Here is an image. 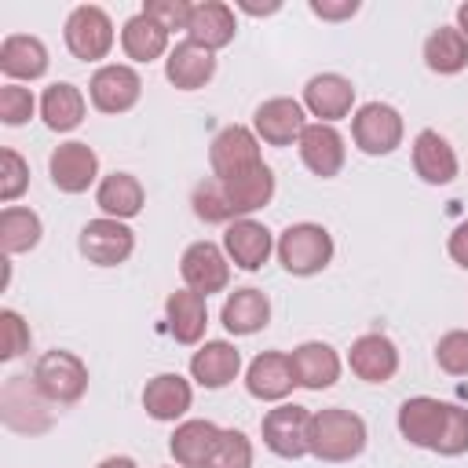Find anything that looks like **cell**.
<instances>
[{
	"instance_id": "cell-1",
	"label": "cell",
	"mask_w": 468,
	"mask_h": 468,
	"mask_svg": "<svg viewBox=\"0 0 468 468\" xmlns=\"http://www.w3.org/2000/svg\"><path fill=\"white\" fill-rule=\"evenodd\" d=\"M366 450V420L351 410L325 406L311 417V453L318 461L340 464Z\"/></svg>"
},
{
	"instance_id": "cell-2",
	"label": "cell",
	"mask_w": 468,
	"mask_h": 468,
	"mask_svg": "<svg viewBox=\"0 0 468 468\" xmlns=\"http://www.w3.org/2000/svg\"><path fill=\"white\" fill-rule=\"evenodd\" d=\"M274 252H278V263L289 274L311 278V274L329 267V260H333V234L322 223H289L278 234Z\"/></svg>"
},
{
	"instance_id": "cell-3",
	"label": "cell",
	"mask_w": 468,
	"mask_h": 468,
	"mask_svg": "<svg viewBox=\"0 0 468 468\" xmlns=\"http://www.w3.org/2000/svg\"><path fill=\"white\" fill-rule=\"evenodd\" d=\"M33 384L51 406H69L88 391V366L73 351H44L33 366Z\"/></svg>"
},
{
	"instance_id": "cell-4",
	"label": "cell",
	"mask_w": 468,
	"mask_h": 468,
	"mask_svg": "<svg viewBox=\"0 0 468 468\" xmlns=\"http://www.w3.org/2000/svg\"><path fill=\"white\" fill-rule=\"evenodd\" d=\"M311 417L314 413L307 406H296V402H282V406L267 410L260 420L263 446L285 461L311 453Z\"/></svg>"
},
{
	"instance_id": "cell-5",
	"label": "cell",
	"mask_w": 468,
	"mask_h": 468,
	"mask_svg": "<svg viewBox=\"0 0 468 468\" xmlns=\"http://www.w3.org/2000/svg\"><path fill=\"white\" fill-rule=\"evenodd\" d=\"M62 37H66V48H69L73 58L99 62L113 48V22H110V15L102 7L80 4V7L69 11V18L62 26Z\"/></svg>"
},
{
	"instance_id": "cell-6",
	"label": "cell",
	"mask_w": 468,
	"mask_h": 468,
	"mask_svg": "<svg viewBox=\"0 0 468 468\" xmlns=\"http://www.w3.org/2000/svg\"><path fill=\"white\" fill-rule=\"evenodd\" d=\"M0 417L7 428L37 435L51 424V410L48 399L40 395V388L33 384V377H7L0 388Z\"/></svg>"
},
{
	"instance_id": "cell-7",
	"label": "cell",
	"mask_w": 468,
	"mask_h": 468,
	"mask_svg": "<svg viewBox=\"0 0 468 468\" xmlns=\"http://www.w3.org/2000/svg\"><path fill=\"white\" fill-rule=\"evenodd\" d=\"M77 249L88 263L95 267H117L132 256L135 249V234L128 223L121 219H110V216H99V219H88L80 227V238H77Z\"/></svg>"
},
{
	"instance_id": "cell-8",
	"label": "cell",
	"mask_w": 468,
	"mask_h": 468,
	"mask_svg": "<svg viewBox=\"0 0 468 468\" xmlns=\"http://www.w3.org/2000/svg\"><path fill=\"white\" fill-rule=\"evenodd\" d=\"M402 113L388 102H366L358 106L355 121H351V135H355V146L369 157H384L391 154L399 143H402Z\"/></svg>"
},
{
	"instance_id": "cell-9",
	"label": "cell",
	"mask_w": 468,
	"mask_h": 468,
	"mask_svg": "<svg viewBox=\"0 0 468 468\" xmlns=\"http://www.w3.org/2000/svg\"><path fill=\"white\" fill-rule=\"evenodd\" d=\"M139 95H143V77L124 62H106L88 80V99L99 113H124L139 102Z\"/></svg>"
},
{
	"instance_id": "cell-10",
	"label": "cell",
	"mask_w": 468,
	"mask_h": 468,
	"mask_svg": "<svg viewBox=\"0 0 468 468\" xmlns=\"http://www.w3.org/2000/svg\"><path fill=\"white\" fill-rule=\"evenodd\" d=\"M263 157H260V139L252 128H241V124H227L212 135L208 143V165H212V176L216 179H230V176H241L249 168H256Z\"/></svg>"
},
{
	"instance_id": "cell-11",
	"label": "cell",
	"mask_w": 468,
	"mask_h": 468,
	"mask_svg": "<svg viewBox=\"0 0 468 468\" xmlns=\"http://www.w3.org/2000/svg\"><path fill=\"white\" fill-rule=\"evenodd\" d=\"M179 274L186 282V289L201 292L208 300V292H223L230 282V260L216 241H194L186 245L183 260H179Z\"/></svg>"
},
{
	"instance_id": "cell-12",
	"label": "cell",
	"mask_w": 468,
	"mask_h": 468,
	"mask_svg": "<svg viewBox=\"0 0 468 468\" xmlns=\"http://www.w3.org/2000/svg\"><path fill=\"white\" fill-rule=\"evenodd\" d=\"M303 128H307L303 102H296L289 95H274V99L260 102L256 113H252L256 139H263L271 146H292V143H300V132Z\"/></svg>"
},
{
	"instance_id": "cell-13",
	"label": "cell",
	"mask_w": 468,
	"mask_h": 468,
	"mask_svg": "<svg viewBox=\"0 0 468 468\" xmlns=\"http://www.w3.org/2000/svg\"><path fill=\"white\" fill-rule=\"evenodd\" d=\"M48 172H51V183H55L62 194H84V190L99 179V154H95L88 143H80V139L58 143V146L51 150Z\"/></svg>"
},
{
	"instance_id": "cell-14",
	"label": "cell",
	"mask_w": 468,
	"mask_h": 468,
	"mask_svg": "<svg viewBox=\"0 0 468 468\" xmlns=\"http://www.w3.org/2000/svg\"><path fill=\"white\" fill-rule=\"evenodd\" d=\"M446 417H450V402H439L431 395H413L399 406V431L406 442L435 450V442L446 428Z\"/></svg>"
},
{
	"instance_id": "cell-15",
	"label": "cell",
	"mask_w": 468,
	"mask_h": 468,
	"mask_svg": "<svg viewBox=\"0 0 468 468\" xmlns=\"http://www.w3.org/2000/svg\"><path fill=\"white\" fill-rule=\"evenodd\" d=\"M245 388L260 402H282L296 388L292 358L285 351H260L245 369Z\"/></svg>"
},
{
	"instance_id": "cell-16",
	"label": "cell",
	"mask_w": 468,
	"mask_h": 468,
	"mask_svg": "<svg viewBox=\"0 0 468 468\" xmlns=\"http://www.w3.org/2000/svg\"><path fill=\"white\" fill-rule=\"evenodd\" d=\"M355 106V84L340 73H314L303 84V110H311V117H318L322 124L344 121Z\"/></svg>"
},
{
	"instance_id": "cell-17",
	"label": "cell",
	"mask_w": 468,
	"mask_h": 468,
	"mask_svg": "<svg viewBox=\"0 0 468 468\" xmlns=\"http://www.w3.org/2000/svg\"><path fill=\"white\" fill-rule=\"evenodd\" d=\"M347 366L358 380L366 384H388L399 373V347L391 344V336L384 333H366L351 344L347 351Z\"/></svg>"
},
{
	"instance_id": "cell-18",
	"label": "cell",
	"mask_w": 468,
	"mask_h": 468,
	"mask_svg": "<svg viewBox=\"0 0 468 468\" xmlns=\"http://www.w3.org/2000/svg\"><path fill=\"white\" fill-rule=\"evenodd\" d=\"M223 252H227V260L234 267L260 271L267 263V256L274 252V238H271V230L263 223H256V219L245 216V219L227 223V230H223Z\"/></svg>"
},
{
	"instance_id": "cell-19",
	"label": "cell",
	"mask_w": 468,
	"mask_h": 468,
	"mask_svg": "<svg viewBox=\"0 0 468 468\" xmlns=\"http://www.w3.org/2000/svg\"><path fill=\"white\" fill-rule=\"evenodd\" d=\"M300 161L314 172V176H322V179H333L340 168H344V157H347V150H344V135L333 128V124H322V121H314V124H307L303 132H300Z\"/></svg>"
},
{
	"instance_id": "cell-20",
	"label": "cell",
	"mask_w": 468,
	"mask_h": 468,
	"mask_svg": "<svg viewBox=\"0 0 468 468\" xmlns=\"http://www.w3.org/2000/svg\"><path fill=\"white\" fill-rule=\"evenodd\" d=\"M238 22H234V7L219 4V0H205V4H190V22H186V40H194L205 51H219L234 40Z\"/></svg>"
},
{
	"instance_id": "cell-21",
	"label": "cell",
	"mask_w": 468,
	"mask_h": 468,
	"mask_svg": "<svg viewBox=\"0 0 468 468\" xmlns=\"http://www.w3.org/2000/svg\"><path fill=\"white\" fill-rule=\"evenodd\" d=\"M238 373H241V351L234 344H227V340H205L190 355V377L208 391L227 388Z\"/></svg>"
},
{
	"instance_id": "cell-22",
	"label": "cell",
	"mask_w": 468,
	"mask_h": 468,
	"mask_svg": "<svg viewBox=\"0 0 468 468\" xmlns=\"http://www.w3.org/2000/svg\"><path fill=\"white\" fill-rule=\"evenodd\" d=\"M212 73H216V55L205 51V48H197L194 40H179V44L168 51V58H165V77H168V84H176L179 91H197V88H205V84L212 80Z\"/></svg>"
},
{
	"instance_id": "cell-23",
	"label": "cell",
	"mask_w": 468,
	"mask_h": 468,
	"mask_svg": "<svg viewBox=\"0 0 468 468\" xmlns=\"http://www.w3.org/2000/svg\"><path fill=\"white\" fill-rule=\"evenodd\" d=\"M289 358H292L296 384L307 388V391H325L340 377V355L329 344H322V340H307V344L292 347Z\"/></svg>"
},
{
	"instance_id": "cell-24",
	"label": "cell",
	"mask_w": 468,
	"mask_h": 468,
	"mask_svg": "<svg viewBox=\"0 0 468 468\" xmlns=\"http://www.w3.org/2000/svg\"><path fill=\"white\" fill-rule=\"evenodd\" d=\"M413 168H417V176H420L424 183L446 186V183L457 179V154H453V146H450L439 132L424 128V132H417V139H413Z\"/></svg>"
},
{
	"instance_id": "cell-25",
	"label": "cell",
	"mask_w": 468,
	"mask_h": 468,
	"mask_svg": "<svg viewBox=\"0 0 468 468\" xmlns=\"http://www.w3.org/2000/svg\"><path fill=\"white\" fill-rule=\"evenodd\" d=\"M194 402L190 380L179 373H157L154 380H146L143 388V410L154 420H179Z\"/></svg>"
},
{
	"instance_id": "cell-26",
	"label": "cell",
	"mask_w": 468,
	"mask_h": 468,
	"mask_svg": "<svg viewBox=\"0 0 468 468\" xmlns=\"http://www.w3.org/2000/svg\"><path fill=\"white\" fill-rule=\"evenodd\" d=\"M219 435H223V428H216L212 420H183L172 431L168 450H172L179 468H208Z\"/></svg>"
},
{
	"instance_id": "cell-27",
	"label": "cell",
	"mask_w": 468,
	"mask_h": 468,
	"mask_svg": "<svg viewBox=\"0 0 468 468\" xmlns=\"http://www.w3.org/2000/svg\"><path fill=\"white\" fill-rule=\"evenodd\" d=\"M219 318H223L227 333H234V336H252V333H260V329L271 322V300H267V292H260V289H252V285L234 289V292L223 300Z\"/></svg>"
},
{
	"instance_id": "cell-28",
	"label": "cell",
	"mask_w": 468,
	"mask_h": 468,
	"mask_svg": "<svg viewBox=\"0 0 468 468\" xmlns=\"http://www.w3.org/2000/svg\"><path fill=\"white\" fill-rule=\"evenodd\" d=\"M165 314H168V333L176 336V344H197L205 336L208 307H205V296L201 292H194V289L168 292Z\"/></svg>"
},
{
	"instance_id": "cell-29",
	"label": "cell",
	"mask_w": 468,
	"mask_h": 468,
	"mask_svg": "<svg viewBox=\"0 0 468 468\" xmlns=\"http://www.w3.org/2000/svg\"><path fill=\"white\" fill-rule=\"evenodd\" d=\"M0 69L11 80H37L48 73V48L29 33H11L0 44Z\"/></svg>"
},
{
	"instance_id": "cell-30",
	"label": "cell",
	"mask_w": 468,
	"mask_h": 468,
	"mask_svg": "<svg viewBox=\"0 0 468 468\" xmlns=\"http://www.w3.org/2000/svg\"><path fill=\"white\" fill-rule=\"evenodd\" d=\"M219 183H223V194H227V201H230L238 219H245L249 212L263 208L274 197V172L263 161L256 168H249L241 176H230V179H219Z\"/></svg>"
},
{
	"instance_id": "cell-31",
	"label": "cell",
	"mask_w": 468,
	"mask_h": 468,
	"mask_svg": "<svg viewBox=\"0 0 468 468\" xmlns=\"http://www.w3.org/2000/svg\"><path fill=\"white\" fill-rule=\"evenodd\" d=\"M143 201H146L143 183L132 172H110V176H102V183L95 190V205L102 208V216L121 219V223L132 219V216H139L143 212Z\"/></svg>"
},
{
	"instance_id": "cell-32",
	"label": "cell",
	"mask_w": 468,
	"mask_h": 468,
	"mask_svg": "<svg viewBox=\"0 0 468 468\" xmlns=\"http://www.w3.org/2000/svg\"><path fill=\"white\" fill-rule=\"evenodd\" d=\"M84 106L88 102H84L80 88L69 80H58V84L44 88V95H40V117L51 132H73L84 121Z\"/></svg>"
},
{
	"instance_id": "cell-33",
	"label": "cell",
	"mask_w": 468,
	"mask_h": 468,
	"mask_svg": "<svg viewBox=\"0 0 468 468\" xmlns=\"http://www.w3.org/2000/svg\"><path fill=\"white\" fill-rule=\"evenodd\" d=\"M121 48H124V55H128L132 62H154V58H161L165 51H172V48H168V33H165L154 18H146L143 11L132 15V18L121 26Z\"/></svg>"
},
{
	"instance_id": "cell-34",
	"label": "cell",
	"mask_w": 468,
	"mask_h": 468,
	"mask_svg": "<svg viewBox=\"0 0 468 468\" xmlns=\"http://www.w3.org/2000/svg\"><path fill=\"white\" fill-rule=\"evenodd\" d=\"M424 62L431 73H461L468 66V40L461 37L457 26H439L428 40H424Z\"/></svg>"
},
{
	"instance_id": "cell-35",
	"label": "cell",
	"mask_w": 468,
	"mask_h": 468,
	"mask_svg": "<svg viewBox=\"0 0 468 468\" xmlns=\"http://www.w3.org/2000/svg\"><path fill=\"white\" fill-rule=\"evenodd\" d=\"M40 234H44V223H40V216L33 208L7 205L0 212V249H4V256L37 249L40 245Z\"/></svg>"
},
{
	"instance_id": "cell-36",
	"label": "cell",
	"mask_w": 468,
	"mask_h": 468,
	"mask_svg": "<svg viewBox=\"0 0 468 468\" xmlns=\"http://www.w3.org/2000/svg\"><path fill=\"white\" fill-rule=\"evenodd\" d=\"M190 205H194V216L205 219V223H234L238 219L234 208H230V201H227V194H223V183L216 176L212 179H201L194 186Z\"/></svg>"
},
{
	"instance_id": "cell-37",
	"label": "cell",
	"mask_w": 468,
	"mask_h": 468,
	"mask_svg": "<svg viewBox=\"0 0 468 468\" xmlns=\"http://www.w3.org/2000/svg\"><path fill=\"white\" fill-rule=\"evenodd\" d=\"M208 468H252V442L245 439V431L238 428H223Z\"/></svg>"
},
{
	"instance_id": "cell-38",
	"label": "cell",
	"mask_w": 468,
	"mask_h": 468,
	"mask_svg": "<svg viewBox=\"0 0 468 468\" xmlns=\"http://www.w3.org/2000/svg\"><path fill=\"white\" fill-rule=\"evenodd\" d=\"M435 362L450 377H468V333L464 329L442 333L435 344Z\"/></svg>"
},
{
	"instance_id": "cell-39",
	"label": "cell",
	"mask_w": 468,
	"mask_h": 468,
	"mask_svg": "<svg viewBox=\"0 0 468 468\" xmlns=\"http://www.w3.org/2000/svg\"><path fill=\"white\" fill-rule=\"evenodd\" d=\"M26 186H29V165L22 161L18 150L4 146L0 150V201L11 205L15 197H22Z\"/></svg>"
},
{
	"instance_id": "cell-40",
	"label": "cell",
	"mask_w": 468,
	"mask_h": 468,
	"mask_svg": "<svg viewBox=\"0 0 468 468\" xmlns=\"http://www.w3.org/2000/svg\"><path fill=\"white\" fill-rule=\"evenodd\" d=\"M29 325L22 322V314L18 311H0V358L4 362H11V358H18V355H26L29 351Z\"/></svg>"
},
{
	"instance_id": "cell-41",
	"label": "cell",
	"mask_w": 468,
	"mask_h": 468,
	"mask_svg": "<svg viewBox=\"0 0 468 468\" xmlns=\"http://www.w3.org/2000/svg\"><path fill=\"white\" fill-rule=\"evenodd\" d=\"M33 110H37V99H33V91L29 88H22V84H4L0 88V121L4 124H26L29 117H33Z\"/></svg>"
},
{
	"instance_id": "cell-42",
	"label": "cell",
	"mask_w": 468,
	"mask_h": 468,
	"mask_svg": "<svg viewBox=\"0 0 468 468\" xmlns=\"http://www.w3.org/2000/svg\"><path fill=\"white\" fill-rule=\"evenodd\" d=\"M435 453H442V457L468 453V410L450 402V417H446V428H442V435L435 442Z\"/></svg>"
},
{
	"instance_id": "cell-43",
	"label": "cell",
	"mask_w": 468,
	"mask_h": 468,
	"mask_svg": "<svg viewBox=\"0 0 468 468\" xmlns=\"http://www.w3.org/2000/svg\"><path fill=\"white\" fill-rule=\"evenodd\" d=\"M143 15L154 18L165 33H172V29H186V22H190V4H186V0H146V4H143Z\"/></svg>"
},
{
	"instance_id": "cell-44",
	"label": "cell",
	"mask_w": 468,
	"mask_h": 468,
	"mask_svg": "<svg viewBox=\"0 0 468 468\" xmlns=\"http://www.w3.org/2000/svg\"><path fill=\"white\" fill-rule=\"evenodd\" d=\"M311 11L325 22H344L358 11V0H311Z\"/></svg>"
},
{
	"instance_id": "cell-45",
	"label": "cell",
	"mask_w": 468,
	"mask_h": 468,
	"mask_svg": "<svg viewBox=\"0 0 468 468\" xmlns=\"http://www.w3.org/2000/svg\"><path fill=\"white\" fill-rule=\"evenodd\" d=\"M446 249H450V260H453L457 267H464V271H468V219L453 227V234H450Z\"/></svg>"
},
{
	"instance_id": "cell-46",
	"label": "cell",
	"mask_w": 468,
	"mask_h": 468,
	"mask_svg": "<svg viewBox=\"0 0 468 468\" xmlns=\"http://www.w3.org/2000/svg\"><path fill=\"white\" fill-rule=\"evenodd\" d=\"M238 7H241V11H249V15H274L282 4H278V0H274V4H252V0H238Z\"/></svg>"
},
{
	"instance_id": "cell-47",
	"label": "cell",
	"mask_w": 468,
	"mask_h": 468,
	"mask_svg": "<svg viewBox=\"0 0 468 468\" xmlns=\"http://www.w3.org/2000/svg\"><path fill=\"white\" fill-rule=\"evenodd\" d=\"M95 468H139L132 457H106V461H99Z\"/></svg>"
},
{
	"instance_id": "cell-48",
	"label": "cell",
	"mask_w": 468,
	"mask_h": 468,
	"mask_svg": "<svg viewBox=\"0 0 468 468\" xmlns=\"http://www.w3.org/2000/svg\"><path fill=\"white\" fill-rule=\"evenodd\" d=\"M457 29H461V37L468 40V4L457 7Z\"/></svg>"
}]
</instances>
